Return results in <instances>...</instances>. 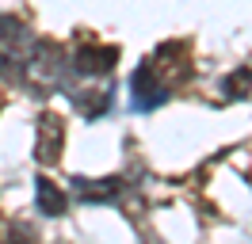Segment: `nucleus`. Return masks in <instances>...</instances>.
Segmentation results:
<instances>
[{"instance_id":"1","label":"nucleus","mask_w":252,"mask_h":244,"mask_svg":"<svg viewBox=\"0 0 252 244\" xmlns=\"http://www.w3.org/2000/svg\"><path fill=\"white\" fill-rule=\"evenodd\" d=\"M130 99L138 111H153L157 103H164V84L157 80V69L153 65H138L134 76H130Z\"/></svg>"},{"instance_id":"2","label":"nucleus","mask_w":252,"mask_h":244,"mask_svg":"<svg viewBox=\"0 0 252 244\" xmlns=\"http://www.w3.org/2000/svg\"><path fill=\"white\" fill-rule=\"evenodd\" d=\"M65 145V126L58 115H42L38 119V141H34V152H38V160L42 164H54L58 160V152Z\"/></svg>"},{"instance_id":"3","label":"nucleus","mask_w":252,"mask_h":244,"mask_svg":"<svg viewBox=\"0 0 252 244\" xmlns=\"http://www.w3.org/2000/svg\"><path fill=\"white\" fill-rule=\"evenodd\" d=\"M73 65H77V73H84V76L107 73L111 65H115V50H111V46H99V50H95V46H88V50H80V54H77V61H73Z\"/></svg>"},{"instance_id":"4","label":"nucleus","mask_w":252,"mask_h":244,"mask_svg":"<svg viewBox=\"0 0 252 244\" xmlns=\"http://www.w3.org/2000/svg\"><path fill=\"white\" fill-rule=\"evenodd\" d=\"M34 202H38V214H50V217L65 214V191H58V183L50 180H34Z\"/></svg>"},{"instance_id":"5","label":"nucleus","mask_w":252,"mask_h":244,"mask_svg":"<svg viewBox=\"0 0 252 244\" xmlns=\"http://www.w3.org/2000/svg\"><path fill=\"white\" fill-rule=\"evenodd\" d=\"M73 103L80 107V111H84V115H88V119H95V115H103V111H107L111 107V92L107 88H84V92H73Z\"/></svg>"},{"instance_id":"6","label":"nucleus","mask_w":252,"mask_h":244,"mask_svg":"<svg viewBox=\"0 0 252 244\" xmlns=\"http://www.w3.org/2000/svg\"><path fill=\"white\" fill-rule=\"evenodd\" d=\"M77 191H80V198H88V202H111V198L123 191V183L119 180H99L92 187L88 180H77Z\"/></svg>"},{"instance_id":"7","label":"nucleus","mask_w":252,"mask_h":244,"mask_svg":"<svg viewBox=\"0 0 252 244\" xmlns=\"http://www.w3.org/2000/svg\"><path fill=\"white\" fill-rule=\"evenodd\" d=\"M249 84H252V73H249V69H237V73L225 80V92H229V95H245Z\"/></svg>"},{"instance_id":"8","label":"nucleus","mask_w":252,"mask_h":244,"mask_svg":"<svg viewBox=\"0 0 252 244\" xmlns=\"http://www.w3.org/2000/svg\"><path fill=\"white\" fill-rule=\"evenodd\" d=\"M4 244H34V237H31L23 225H16V229H12V237H8Z\"/></svg>"}]
</instances>
